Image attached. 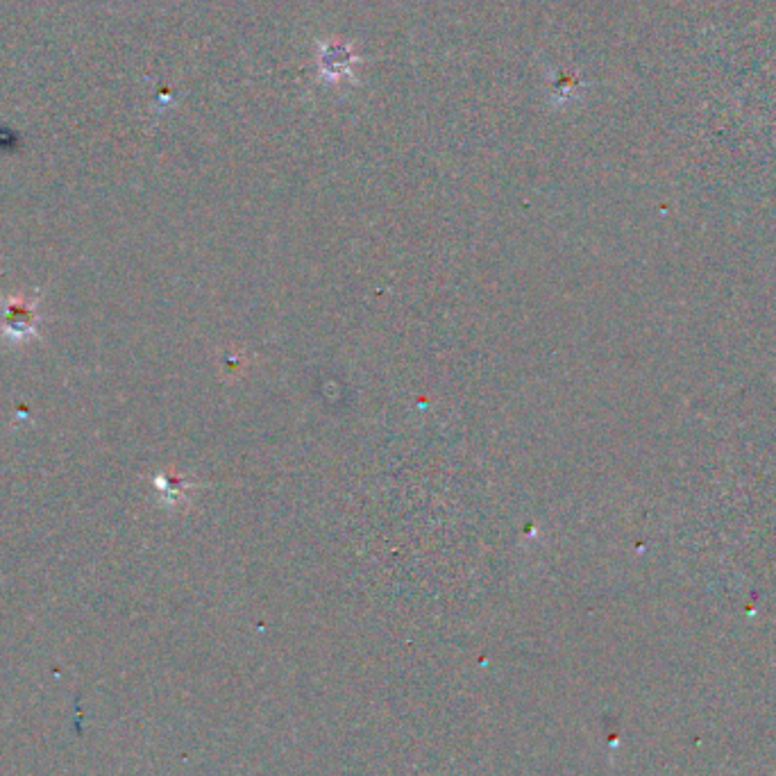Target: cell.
<instances>
[{
    "mask_svg": "<svg viewBox=\"0 0 776 776\" xmlns=\"http://www.w3.org/2000/svg\"><path fill=\"white\" fill-rule=\"evenodd\" d=\"M352 62L354 57L350 53H341V50H330V53L323 55V71L330 75L334 71V80L341 78V75H348L352 71Z\"/></svg>",
    "mask_w": 776,
    "mask_h": 776,
    "instance_id": "obj_2",
    "label": "cell"
},
{
    "mask_svg": "<svg viewBox=\"0 0 776 776\" xmlns=\"http://www.w3.org/2000/svg\"><path fill=\"white\" fill-rule=\"evenodd\" d=\"M0 330L12 341H23L35 336L37 330V314H35V300H23L21 295L10 298L3 307V323Z\"/></svg>",
    "mask_w": 776,
    "mask_h": 776,
    "instance_id": "obj_1",
    "label": "cell"
}]
</instances>
